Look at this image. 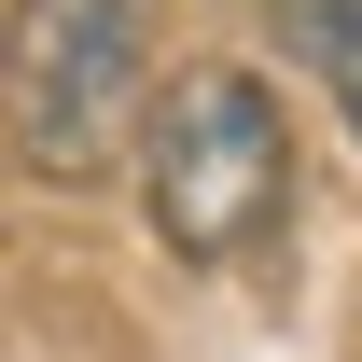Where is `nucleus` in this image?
Listing matches in <instances>:
<instances>
[{
    "instance_id": "f257e3e1",
    "label": "nucleus",
    "mask_w": 362,
    "mask_h": 362,
    "mask_svg": "<svg viewBox=\"0 0 362 362\" xmlns=\"http://www.w3.org/2000/svg\"><path fill=\"white\" fill-rule=\"evenodd\" d=\"M139 209L168 265H237L293 223V112L251 70H181L139 126Z\"/></svg>"
},
{
    "instance_id": "7ed1b4c3",
    "label": "nucleus",
    "mask_w": 362,
    "mask_h": 362,
    "mask_svg": "<svg viewBox=\"0 0 362 362\" xmlns=\"http://www.w3.org/2000/svg\"><path fill=\"white\" fill-rule=\"evenodd\" d=\"M265 28H279V56L334 98V126L362 139V0H265Z\"/></svg>"
},
{
    "instance_id": "f03ea898",
    "label": "nucleus",
    "mask_w": 362,
    "mask_h": 362,
    "mask_svg": "<svg viewBox=\"0 0 362 362\" xmlns=\"http://www.w3.org/2000/svg\"><path fill=\"white\" fill-rule=\"evenodd\" d=\"M139 0H14V168L28 181H84L126 153V126H153V84H139Z\"/></svg>"
}]
</instances>
